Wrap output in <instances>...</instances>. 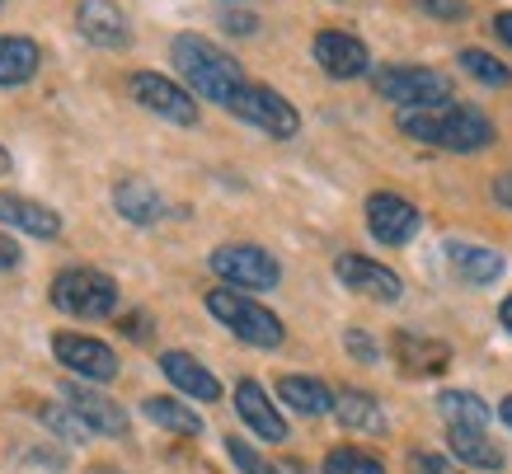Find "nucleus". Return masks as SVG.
<instances>
[{
  "instance_id": "12",
  "label": "nucleus",
  "mask_w": 512,
  "mask_h": 474,
  "mask_svg": "<svg viewBox=\"0 0 512 474\" xmlns=\"http://www.w3.org/2000/svg\"><path fill=\"white\" fill-rule=\"evenodd\" d=\"M334 277H339L348 291L367 296V301H381V306H390V301H400V296H404L400 273H390L386 263L367 259V254H339V263H334Z\"/></svg>"
},
{
  "instance_id": "1",
  "label": "nucleus",
  "mask_w": 512,
  "mask_h": 474,
  "mask_svg": "<svg viewBox=\"0 0 512 474\" xmlns=\"http://www.w3.org/2000/svg\"><path fill=\"white\" fill-rule=\"evenodd\" d=\"M170 62L174 71L184 76V85L193 94H202L207 104L231 108V99L249 85L245 66L235 62L226 47H217L212 38H198V33H179L170 43Z\"/></svg>"
},
{
  "instance_id": "34",
  "label": "nucleus",
  "mask_w": 512,
  "mask_h": 474,
  "mask_svg": "<svg viewBox=\"0 0 512 474\" xmlns=\"http://www.w3.org/2000/svg\"><path fill=\"white\" fill-rule=\"evenodd\" d=\"M221 24H226V33H259V19L245 15V10H226Z\"/></svg>"
},
{
  "instance_id": "38",
  "label": "nucleus",
  "mask_w": 512,
  "mask_h": 474,
  "mask_svg": "<svg viewBox=\"0 0 512 474\" xmlns=\"http://www.w3.org/2000/svg\"><path fill=\"white\" fill-rule=\"evenodd\" d=\"M123 334L146 338V315H127V320H123Z\"/></svg>"
},
{
  "instance_id": "39",
  "label": "nucleus",
  "mask_w": 512,
  "mask_h": 474,
  "mask_svg": "<svg viewBox=\"0 0 512 474\" xmlns=\"http://www.w3.org/2000/svg\"><path fill=\"white\" fill-rule=\"evenodd\" d=\"M498 320H503V329H508V334H512V296H508V301H503V306H498Z\"/></svg>"
},
{
  "instance_id": "33",
  "label": "nucleus",
  "mask_w": 512,
  "mask_h": 474,
  "mask_svg": "<svg viewBox=\"0 0 512 474\" xmlns=\"http://www.w3.org/2000/svg\"><path fill=\"white\" fill-rule=\"evenodd\" d=\"M343 348L353 352L357 362H376V357H381V348L372 343V334H362V329H348V334H343Z\"/></svg>"
},
{
  "instance_id": "7",
  "label": "nucleus",
  "mask_w": 512,
  "mask_h": 474,
  "mask_svg": "<svg viewBox=\"0 0 512 474\" xmlns=\"http://www.w3.org/2000/svg\"><path fill=\"white\" fill-rule=\"evenodd\" d=\"M127 94H132V99H137L146 113L165 118V123H174V127H198V99H193V90H188V85H179V80L156 76V71H132V80H127Z\"/></svg>"
},
{
  "instance_id": "3",
  "label": "nucleus",
  "mask_w": 512,
  "mask_h": 474,
  "mask_svg": "<svg viewBox=\"0 0 512 474\" xmlns=\"http://www.w3.org/2000/svg\"><path fill=\"white\" fill-rule=\"evenodd\" d=\"M52 306L71 315V320H109L118 315V282L109 273H99V268H62V273L52 277Z\"/></svg>"
},
{
  "instance_id": "28",
  "label": "nucleus",
  "mask_w": 512,
  "mask_h": 474,
  "mask_svg": "<svg viewBox=\"0 0 512 474\" xmlns=\"http://www.w3.org/2000/svg\"><path fill=\"white\" fill-rule=\"evenodd\" d=\"M38 423L52 428L57 437H66V442H85V437H90V428L80 423V413L71 409V404H43V409H38Z\"/></svg>"
},
{
  "instance_id": "27",
  "label": "nucleus",
  "mask_w": 512,
  "mask_h": 474,
  "mask_svg": "<svg viewBox=\"0 0 512 474\" xmlns=\"http://www.w3.org/2000/svg\"><path fill=\"white\" fill-rule=\"evenodd\" d=\"M461 71H466V76H475L480 85H494V90H508V85H512L508 66L498 62V57H489V52H480V47H466V52H461Z\"/></svg>"
},
{
  "instance_id": "11",
  "label": "nucleus",
  "mask_w": 512,
  "mask_h": 474,
  "mask_svg": "<svg viewBox=\"0 0 512 474\" xmlns=\"http://www.w3.org/2000/svg\"><path fill=\"white\" fill-rule=\"evenodd\" d=\"M367 230H372V240L400 249L423 230V212L414 202H404L400 193H372L367 198Z\"/></svg>"
},
{
  "instance_id": "6",
  "label": "nucleus",
  "mask_w": 512,
  "mask_h": 474,
  "mask_svg": "<svg viewBox=\"0 0 512 474\" xmlns=\"http://www.w3.org/2000/svg\"><path fill=\"white\" fill-rule=\"evenodd\" d=\"M226 113H235L240 123L259 127V132H268V137H278V141H287V137L301 132V113H296L292 99H282L273 85H259V80H249L245 90L231 99Z\"/></svg>"
},
{
  "instance_id": "2",
  "label": "nucleus",
  "mask_w": 512,
  "mask_h": 474,
  "mask_svg": "<svg viewBox=\"0 0 512 474\" xmlns=\"http://www.w3.org/2000/svg\"><path fill=\"white\" fill-rule=\"evenodd\" d=\"M400 132L423 141V146H433V151H451V155H475L484 146H494L498 137L489 113H480L470 104L409 108V113H400Z\"/></svg>"
},
{
  "instance_id": "20",
  "label": "nucleus",
  "mask_w": 512,
  "mask_h": 474,
  "mask_svg": "<svg viewBox=\"0 0 512 474\" xmlns=\"http://www.w3.org/2000/svg\"><path fill=\"white\" fill-rule=\"evenodd\" d=\"M43 66V47L24 38V33H0V90H19L29 85Z\"/></svg>"
},
{
  "instance_id": "23",
  "label": "nucleus",
  "mask_w": 512,
  "mask_h": 474,
  "mask_svg": "<svg viewBox=\"0 0 512 474\" xmlns=\"http://www.w3.org/2000/svg\"><path fill=\"white\" fill-rule=\"evenodd\" d=\"M278 399L292 413H306V418H325V413H334V395H329V385H320L315 376H282Z\"/></svg>"
},
{
  "instance_id": "24",
  "label": "nucleus",
  "mask_w": 512,
  "mask_h": 474,
  "mask_svg": "<svg viewBox=\"0 0 512 474\" xmlns=\"http://www.w3.org/2000/svg\"><path fill=\"white\" fill-rule=\"evenodd\" d=\"M334 418L353 432H372V437L386 432V413H381V404H376L367 390H343V395H334Z\"/></svg>"
},
{
  "instance_id": "43",
  "label": "nucleus",
  "mask_w": 512,
  "mask_h": 474,
  "mask_svg": "<svg viewBox=\"0 0 512 474\" xmlns=\"http://www.w3.org/2000/svg\"><path fill=\"white\" fill-rule=\"evenodd\" d=\"M0 5H5V0H0Z\"/></svg>"
},
{
  "instance_id": "25",
  "label": "nucleus",
  "mask_w": 512,
  "mask_h": 474,
  "mask_svg": "<svg viewBox=\"0 0 512 474\" xmlns=\"http://www.w3.org/2000/svg\"><path fill=\"white\" fill-rule=\"evenodd\" d=\"M437 413L447 418V428H475V432H484L489 418H494V409L480 395H470V390H442L437 395Z\"/></svg>"
},
{
  "instance_id": "15",
  "label": "nucleus",
  "mask_w": 512,
  "mask_h": 474,
  "mask_svg": "<svg viewBox=\"0 0 512 474\" xmlns=\"http://www.w3.org/2000/svg\"><path fill=\"white\" fill-rule=\"evenodd\" d=\"M390 352H395V362H400V371L409 376V381L442 376L447 362H451V348L442 343V338H419V334H395Z\"/></svg>"
},
{
  "instance_id": "40",
  "label": "nucleus",
  "mask_w": 512,
  "mask_h": 474,
  "mask_svg": "<svg viewBox=\"0 0 512 474\" xmlns=\"http://www.w3.org/2000/svg\"><path fill=\"white\" fill-rule=\"evenodd\" d=\"M10 169H15V160H10V151H5V146H0V179H5V174H10Z\"/></svg>"
},
{
  "instance_id": "18",
  "label": "nucleus",
  "mask_w": 512,
  "mask_h": 474,
  "mask_svg": "<svg viewBox=\"0 0 512 474\" xmlns=\"http://www.w3.org/2000/svg\"><path fill=\"white\" fill-rule=\"evenodd\" d=\"M0 226L38 235V240H57V235H62V216L52 212V207H43V202H33V198L0 193Z\"/></svg>"
},
{
  "instance_id": "30",
  "label": "nucleus",
  "mask_w": 512,
  "mask_h": 474,
  "mask_svg": "<svg viewBox=\"0 0 512 474\" xmlns=\"http://www.w3.org/2000/svg\"><path fill=\"white\" fill-rule=\"evenodd\" d=\"M226 456H231V465H235L240 474H282L278 465H273L264 451H254L245 437H226Z\"/></svg>"
},
{
  "instance_id": "19",
  "label": "nucleus",
  "mask_w": 512,
  "mask_h": 474,
  "mask_svg": "<svg viewBox=\"0 0 512 474\" xmlns=\"http://www.w3.org/2000/svg\"><path fill=\"white\" fill-rule=\"evenodd\" d=\"M447 259H451V273L470 282V287H494L503 277V254L498 249H484V245H466V240H447Z\"/></svg>"
},
{
  "instance_id": "35",
  "label": "nucleus",
  "mask_w": 512,
  "mask_h": 474,
  "mask_svg": "<svg viewBox=\"0 0 512 474\" xmlns=\"http://www.w3.org/2000/svg\"><path fill=\"white\" fill-rule=\"evenodd\" d=\"M494 202H498V207H508V212H512V169H508V174H498V179H494Z\"/></svg>"
},
{
  "instance_id": "8",
  "label": "nucleus",
  "mask_w": 512,
  "mask_h": 474,
  "mask_svg": "<svg viewBox=\"0 0 512 474\" xmlns=\"http://www.w3.org/2000/svg\"><path fill=\"white\" fill-rule=\"evenodd\" d=\"M207 268L235 291H268V287H278V277H282L278 259L259 245H221V249H212Z\"/></svg>"
},
{
  "instance_id": "36",
  "label": "nucleus",
  "mask_w": 512,
  "mask_h": 474,
  "mask_svg": "<svg viewBox=\"0 0 512 474\" xmlns=\"http://www.w3.org/2000/svg\"><path fill=\"white\" fill-rule=\"evenodd\" d=\"M0 268H19V245L0 230Z\"/></svg>"
},
{
  "instance_id": "31",
  "label": "nucleus",
  "mask_w": 512,
  "mask_h": 474,
  "mask_svg": "<svg viewBox=\"0 0 512 474\" xmlns=\"http://www.w3.org/2000/svg\"><path fill=\"white\" fill-rule=\"evenodd\" d=\"M409 474H461L456 460L437 456V451H409Z\"/></svg>"
},
{
  "instance_id": "10",
  "label": "nucleus",
  "mask_w": 512,
  "mask_h": 474,
  "mask_svg": "<svg viewBox=\"0 0 512 474\" xmlns=\"http://www.w3.org/2000/svg\"><path fill=\"white\" fill-rule=\"evenodd\" d=\"M311 57L329 80H357V76H367V66H372L367 43L348 29H320L311 38Z\"/></svg>"
},
{
  "instance_id": "13",
  "label": "nucleus",
  "mask_w": 512,
  "mask_h": 474,
  "mask_svg": "<svg viewBox=\"0 0 512 474\" xmlns=\"http://www.w3.org/2000/svg\"><path fill=\"white\" fill-rule=\"evenodd\" d=\"M76 29H80V38H90L94 47H109V52L132 47V24H127V15L118 10V0H80Z\"/></svg>"
},
{
  "instance_id": "22",
  "label": "nucleus",
  "mask_w": 512,
  "mask_h": 474,
  "mask_svg": "<svg viewBox=\"0 0 512 474\" xmlns=\"http://www.w3.org/2000/svg\"><path fill=\"white\" fill-rule=\"evenodd\" d=\"M447 446H451V456L461 460V465H470V470H503L508 465L503 446L489 442L475 428H447Z\"/></svg>"
},
{
  "instance_id": "16",
  "label": "nucleus",
  "mask_w": 512,
  "mask_h": 474,
  "mask_svg": "<svg viewBox=\"0 0 512 474\" xmlns=\"http://www.w3.org/2000/svg\"><path fill=\"white\" fill-rule=\"evenodd\" d=\"M235 413L245 418L249 432H259L264 442H287V418H282L278 409H273V399H268V390L259 381H240L235 385Z\"/></svg>"
},
{
  "instance_id": "29",
  "label": "nucleus",
  "mask_w": 512,
  "mask_h": 474,
  "mask_svg": "<svg viewBox=\"0 0 512 474\" xmlns=\"http://www.w3.org/2000/svg\"><path fill=\"white\" fill-rule=\"evenodd\" d=\"M325 474H386V465L367 451H353V446H334L325 456Z\"/></svg>"
},
{
  "instance_id": "5",
  "label": "nucleus",
  "mask_w": 512,
  "mask_h": 474,
  "mask_svg": "<svg viewBox=\"0 0 512 474\" xmlns=\"http://www.w3.org/2000/svg\"><path fill=\"white\" fill-rule=\"evenodd\" d=\"M376 94L409 108H447L451 104V76L433 71V66H381L372 76Z\"/></svg>"
},
{
  "instance_id": "41",
  "label": "nucleus",
  "mask_w": 512,
  "mask_h": 474,
  "mask_svg": "<svg viewBox=\"0 0 512 474\" xmlns=\"http://www.w3.org/2000/svg\"><path fill=\"white\" fill-rule=\"evenodd\" d=\"M498 418H503V423H508V428H512V395L503 399V404H498Z\"/></svg>"
},
{
  "instance_id": "37",
  "label": "nucleus",
  "mask_w": 512,
  "mask_h": 474,
  "mask_svg": "<svg viewBox=\"0 0 512 474\" xmlns=\"http://www.w3.org/2000/svg\"><path fill=\"white\" fill-rule=\"evenodd\" d=\"M494 33L503 38V43L512 47V10H503V15H494Z\"/></svg>"
},
{
  "instance_id": "42",
  "label": "nucleus",
  "mask_w": 512,
  "mask_h": 474,
  "mask_svg": "<svg viewBox=\"0 0 512 474\" xmlns=\"http://www.w3.org/2000/svg\"><path fill=\"white\" fill-rule=\"evenodd\" d=\"M85 474H123V470H113V465H90Z\"/></svg>"
},
{
  "instance_id": "21",
  "label": "nucleus",
  "mask_w": 512,
  "mask_h": 474,
  "mask_svg": "<svg viewBox=\"0 0 512 474\" xmlns=\"http://www.w3.org/2000/svg\"><path fill=\"white\" fill-rule=\"evenodd\" d=\"M113 207H118V216L132 221V226H156L160 216H165V198H160L146 179H137V174H127V179L113 184Z\"/></svg>"
},
{
  "instance_id": "26",
  "label": "nucleus",
  "mask_w": 512,
  "mask_h": 474,
  "mask_svg": "<svg viewBox=\"0 0 512 474\" xmlns=\"http://www.w3.org/2000/svg\"><path fill=\"white\" fill-rule=\"evenodd\" d=\"M141 413L156 423V428H165V432H179V437H198L202 432V418L188 404H179V399H170V395H151L146 404H141Z\"/></svg>"
},
{
  "instance_id": "17",
  "label": "nucleus",
  "mask_w": 512,
  "mask_h": 474,
  "mask_svg": "<svg viewBox=\"0 0 512 474\" xmlns=\"http://www.w3.org/2000/svg\"><path fill=\"white\" fill-rule=\"evenodd\" d=\"M160 371L170 376L174 390L193 395L198 404H217V399H221V381L207 367H202L193 352H160Z\"/></svg>"
},
{
  "instance_id": "4",
  "label": "nucleus",
  "mask_w": 512,
  "mask_h": 474,
  "mask_svg": "<svg viewBox=\"0 0 512 474\" xmlns=\"http://www.w3.org/2000/svg\"><path fill=\"white\" fill-rule=\"evenodd\" d=\"M207 310H212L240 343H249V348H282V338H287V329H282V320L273 310L259 306V301H249L245 291H235V287L207 291Z\"/></svg>"
},
{
  "instance_id": "14",
  "label": "nucleus",
  "mask_w": 512,
  "mask_h": 474,
  "mask_svg": "<svg viewBox=\"0 0 512 474\" xmlns=\"http://www.w3.org/2000/svg\"><path fill=\"white\" fill-rule=\"evenodd\" d=\"M62 399L80 413V423H85L90 432H99V437H123V432H127V413L118 409V404H113L109 395L90 390V385L62 381Z\"/></svg>"
},
{
  "instance_id": "9",
  "label": "nucleus",
  "mask_w": 512,
  "mask_h": 474,
  "mask_svg": "<svg viewBox=\"0 0 512 474\" xmlns=\"http://www.w3.org/2000/svg\"><path fill=\"white\" fill-rule=\"evenodd\" d=\"M52 352H57V362H62L66 371H76L85 381H99V385L118 381V352H113L104 338L57 329V334H52Z\"/></svg>"
},
{
  "instance_id": "32",
  "label": "nucleus",
  "mask_w": 512,
  "mask_h": 474,
  "mask_svg": "<svg viewBox=\"0 0 512 474\" xmlns=\"http://www.w3.org/2000/svg\"><path fill=\"white\" fill-rule=\"evenodd\" d=\"M419 10H423V15H433V19H447V24H451V19H466L470 15L466 0H419Z\"/></svg>"
}]
</instances>
